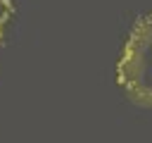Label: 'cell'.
<instances>
[{
    "label": "cell",
    "instance_id": "7a4b0ae2",
    "mask_svg": "<svg viewBox=\"0 0 152 143\" xmlns=\"http://www.w3.org/2000/svg\"><path fill=\"white\" fill-rule=\"evenodd\" d=\"M12 14H14V2L12 0H0V43L5 38V29L12 19Z\"/></svg>",
    "mask_w": 152,
    "mask_h": 143
},
{
    "label": "cell",
    "instance_id": "6da1fadb",
    "mask_svg": "<svg viewBox=\"0 0 152 143\" xmlns=\"http://www.w3.org/2000/svg\"><path fill=\"white\" fill-rule=\"evenodd\" d=\"M116 83L140 107L152 112V12L140 17L116 62Z\"/></svg>",
    "mask_w": 152,
    "mask_h": 143
}]
</instances>
